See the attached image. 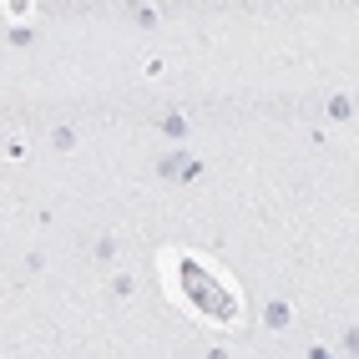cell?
I'll return each mask as SVG.
<instances>
[{"instance_id":"obj_1","label":"cell","mask_w":359,"mask_h":359,"mask_svg":"<svg viewBox=\"0 0 359 359\" xmlns=\"http://www.w3.org/2000/svg\"><path fill=\"white\" fill-rule=\"evenodd\" d=\"M162 273H167L172 299L187 309V314H198L203 324L228 329V324L243 319V294H238L208 258L187 253V248H167V253H162Z\"/></svg>"}]
</instances>
